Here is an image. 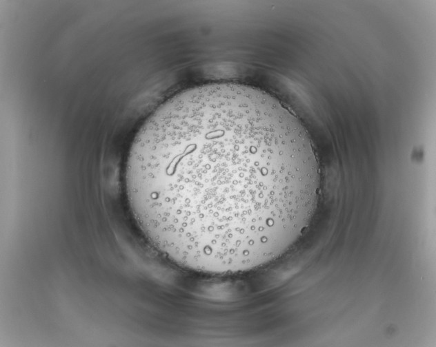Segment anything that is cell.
Masks as SVG:
<instances>
[{"label":"cell","mask_w":436,"mask_h":347,"mask_svg":"<svg viewBox=\"0 0 436 347\" xmlns=\"http://www.w3.org/2000/svg\"><path fill=\"white\" fill-rule=\"evenodd\" d=\"M310 138L279 100L232 83L192 87L137 134L126 169L130 208L152 245L188 270L246 272L281 257L317 208Z\"/></svg>","instance_id":"1"}]
</instances>
